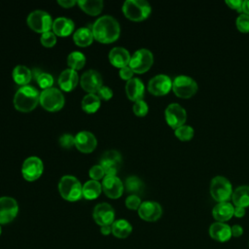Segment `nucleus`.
Wrapping results in <instances>:
<instances>
[{
	"instance_id": "nucleus-1",
	"label": "nucleus",
	"mask_w": 249,
	"mask_h": 249,
	"mask_svg": "<svg viewBox=\"0 0 249 249\" xmlns=\"http://www.w3.org/2000/svg\"><path fill=\"white\" fill-rule=\"evenodd\" d=\"M93 38L101 43H112L116 41L121 33L118 20L112 16L106 15L98 18L91 26Z\"/></svg>"
},
{
	"instance_id": "nucleus-2",
	"label": "nucleus",
	"mask_w": 249,
	"mask_h": 249,
	"mask_svg": "<svg viewBox=\"0 0 249 249\" xmlns=\"http://www.w3.org/2000/svg\"><path fill=\"white\" fill-rule=\"evenodd\" d=\"M39 99L40 93L34 87L22 86L17 90L14 96V105L18 111L29 112L35 109Z\"/></svg>"
},
{
	"instance_id": "nucleus-3",
	"label": "nucleus",
	"mask_w": 249,
	"mask_h": 249,
	"mask_svg": "<svg viewBox=\"0 0 249 249\" xmlns=\"http://www.w3.org/2000/svg\"><path fill=\"white\" fill-rule=\"evenodd\" d=\"M83 186L80 181L72 175H64L58 183V191L61 196L68 201L79 200L83 196Z\"/></svg>"
},
{
	"instance_id": "nucleus-4",
	"label": "nucleus",
	"mask_w": 249,
	"mask_h": 249,
	"mask_svg": "<svg viewBox=\"0 0 249 249\" xmlns=\"http://www.w3.org/2000/svg\"><path fill=\"white\" fill-rule=\"evenodd\" d=\"M151 10V5L145 0H126L123 5L124 16L134 21H140L147 18Z\"/></svg>"
},
{
	"instance_id": "nucleus-5",
	"label": "nucleus",
	"mask_w": 249,
	"mask_h": 249,
	"mask_svg": "<svg viewBox=\"0 0 249 249\" xmlns=\"http://www.w3.org/2000/svg\"><path fill=\"white\" fill-rule=\"evenodd\" d=\"M210 195L218 202H227L232 196L231 182L224 176H215L210 182Z\"/></svg>"
},
{
	"instance_id": "nucleus-6",
	"label": "nucleus",
	"mask_w": 249,
	"mask_h": 249,
	"mask_svg": "<svg viewBox=\"0 0 249 249\" xmlns=\"http://www.w3.org/2000/svg\"><path fill=\"white\" fill-rule=\"evenodd\" d=\"M64 95L56 88H50L44 89L40 93L39 102L44 109L47 111L54 112L60 110L64 105Z\"/></svg>"
},
{
	"instance_id": "nucleus-7",
	"label": "nucleus",
	"mask_w": 249,
	"mask_h": 249,
	"mask_svg": "<svg viewBox=\"0 0 249 249\" xmlns=\"http://www.w3.org/2000/svg\"><path fill=\"white\" fill-rule=\"evenodd\" d=\"M172 90L178 97L189 98L197 91V84L189 76L179 75L172 81Z\"/></svg>"
},
{
	"instance_id": "nucleus-8",
	"label": "nucleus",
	"mask_w": 249,
	"mask_h": 249,
	"mask_svg": "<svg viewBox=\"0 0 249 249\" xmlns=\"http://www.w3.org/2000/svg\"><path fill=\"white\" fill-rule=\"evenodd\" d=\"M26 21L32 30L42 34L50 31L51 27L53 26L51 15L42 10H35L31 12L27 17Z\"/></svg>"
},
{
	"instance_id": "nucleus-9",
	"label": "nucleus",
	"mask_w": 249,
	"mask_h": 249,
	"mask_svg": "<svg viewBox=\"0 0 249 249\" xmlns=\"http://www.w3.org/2000/svg\"><path fill=\"white\" fill-rule=\"evenodd\" d=\"M153 62L154 56L152 52L147 49H140L132 54L128 66L134 73H144L151 68Z\"/></svg>"
},
{
	"instance_id": "nucleus-10",
	"label": "nucleus",
	"mask_w": 249,
	"mask_h": 249,
	"mask_svg": "<svg viewBox=\"0 0 249 249\" xmlns=\"http://www.w3.org/2000/svg\"><path fill=\"white\" fill-rule=\"evenodd\" d=\"M164 116L167 124L174 129L184 125L187 120L186 110L178 103L169 104L164 111Z\"/></svg>"
},
{
	"instance_id": "nucleus-11",
	"label": "nucleus",
	"mask_w": 249,
	"mask_h": 249,
	"mask_svg": "<svg viewBox=\"0 0 249 249\" xmlns=\"http://www.w3.org/2000/svg\"><path fill=\"white\" fill-rule=\"evenodd\" d=\"M44 170L43 161L40 158L32 156L27 158L21 166V173L25 180L34 181L38 179Z\"/></svg>"
},
{
	"instance_id": "nucleus-12",
	"label": "nucleus",
	"mask_w": 249,
	"mask_h": 249,
	"mask_svg": "<svg viewBox=\"0 0 249 249\" xmlns=\"http://www.w3.org/2000/svg\"><path fill=\"white\" fill-rule=\"evenodd\" d=\"M92 217L95 223L101 227L111 226L115 221V211L109 203L101 202L94 206Z\"/></svg>"
},
{
	"instance_id": "nucleus-13",
	"label": "nucleus",
	"mask_w": 249,
	"mask_h": 249,
	"mask_svg": "<svg viewBox=\"0 0 249 249\" xmlns=\"http://www.w3.org/2000/svg\"><path fill=\"white\" fill-rule=\"evenodd\" d=\"M18 205L15 198L10 196L0 197V224L12 222L18 215Z\"/></svg>"
},
{
	"instance_id": "nucleus-14",
	"label": "nucleus",
	"mask_w": 249,
	"mask_h": 249,
	"mask_svg": "<svg viewBox=\"0 0 249 249\" xmlns=\"http://www.w3.org/2000/svg\"><path fill=\"white\" fill-rule=\"evenodd\" d=\"M122 163V156L116 150L105 152L100 160V165L103 167L106 175H116Z\"/></svg>"
},
{
	"instance_id": "nucleus-15",
	"label": "nucleus",
	"mask_w": 249,
	"mask_h": 249,
	"mask_svg": "<svg viewBox=\"0 0 249 249\" xmlns=\"http://www.w3.org/2000/svg\"><path fill=\"white\" fill-rule=\"evenodd\" d=\"M171 89L172 81L164 74L156 75L148 83V90L154 95H165Z\"/></svg>"
},
{
	"instance_id": "nucleus-16",
	"label": "nucleus",
	"mask_w": 249,
	"mask_h": 249,
	"mask_svg": "<svg viewBox=\"0 0 249 249\" xmlns=\"http://www.w3.org/2000/svg\"><path fill=\"white\" fill-rule=\"evenodd\" d=\"M81 87L89 93L97 92L102 87V77L96 70L90 69L83 73L80 80Z\"/></svg>"
},
{
	"instance_id": "nucleus-17",
	"label": "nucleus",
	"mask_w": 249,
	"mask_h": 249,
	"mask_svg": "<svg viewBox=\"0 0 249 249\" xmlns=\"http://www.w3.org/2000/svg\"><path fill=\"white\" fill-rule=\"evenodd\" d=\"M101 187L105 195L111 198L120 197L124 188L122 180L116 175H106L102 180Z\"/></svg>"
},
{
	"instance_id": "nucleus-18",
	"label": "nucleus",
	"mask_w": 249,
	"mask_h": 249,
	"mask_svg": "<svg viewBox=\"0 0 249 249\" xmlns=\"http://www.w3.org/2000/svg\"><path fill=\"white\" fill-rule=\"evenodd\" d=\"M162 214L161 206L152 200H147L141 203L140 207L138 208V215L139 217L147 222H155L160 218Z\"/></svg>"
},
{
	"instance_id": "nucleus-19",
	"label": "nucleus",
	"mask_w": 249,
	"mask_h": 249,
	"mask_svg": "<svg viewBox=\"0 0 249 249\" xmlns=\"http://www.w3.org/2000/svg\"><path fill=\"white\" fill-rule=\"evenodd\" d=\"M75 146L76 148L83 153H90L92 152L97 145V140L95 136L87 130H83L78 132L75 135Z\"/></svg>"
},
{
	"instance_id": "nucleus-20",
	"label": "nucleus",
	"mask_w": 249,
	"mask_h": 249,
	"mask_svg": "<svg viewBox=\"0 0 249 249\" xmlns=\"http://www.w3.org/2000/svg\"><path fill=\"white\" fill-rule=\"evenodd\" d=\"M125 92L127 97L131 101L136 102L138 100H141L145 92L143 82L139 78H131L130 80L126 81Z\"/></svg>"
},
{
	"instance_id": "nucleus-21",
	"label": "nucleus",
	"mask_w": 249,
	"mask_h": 249,
	"mask_svg": "<svg viewBox=\"0 0 249 249\" xmlns=\"http://www.w3.org/2000/svg\"><path fill=\"white\" fill-rule=\"evenodd\" d=\"M130 57L129 52L123 47H115L111 49L109 53V60L111 64L119 68L127 66L129 64Z\"/></svg>"
},
{
	"instance_id": "nucleus-22",
	"label": "nucleus",
	"mask_w": 249,
	"mask_h": 249,
	"mask_svg": "<svg viewBox=\"0 0 249 249\" xmlns=\"http://www.w3.org/2000/svg\"><path fill=\"white\" fill-rule=\"evenodd\" d=\"M209 234L214 240L225 242L231 237V229L226 223L215 222L209 227Z\"/></svg>"
},
{
	"instance_id": "nucleus-23",
	"label": "nucleus",
	"mask_w": 249,
	"mask_h": 249,
	"mask_svg": "<svg viewBox=\"0 0 249 249\" xmlns=\"http://www.w3.org/2000/svg\"><path fill=\"white\" fill-rule=\"evenodd\" d=\"M78 82H79L78 73L71 68H67L63 70L58 77V85L60 89L65 91H71L73 89H75Z\"/></svg>"
},
{
	"instance_id": "nucleus-24",
	"label": "nucleus",
	"mask_w": 249,
	"mask_h": 249,
	"mask_svg": "<svg viewBox=\"0 0 249 249\" xmlns=\"http://www.w3.org/2000/svg\"><path fill=\"white\" fill-rule=\"evenodd\" d=\"M234 207L230 202H218L212 210V215L217 222H226L233 216Z\"/></svg>"
},
{
	"instance_id": "nucleus-25",
	"label": "nucleus",
	"mask_w": 249,
	"mask_h": 249,
	"mask_svg": "<svg viewBox=\"0 0 249 249\" xmlns=\"http://www.w3.org/2000/svg\"><path fill=\"white\" fill-rule=\"evenodd\" d=\"M53 31L58 36H67L72 33L74 29V21L68 18H57L53 21Z\"/></svg>"
},
{
	"instance_id": "nucleus-26",
	"label": "nucleus",
	"mask_w": 249,
	"mask_h": 249,
	"mask_svg": "<svg viewBox=\"0 0 249 249\" xmlns=\"http://www.w3.org/2000/svg\"><path fill=\"white\" fill-rule=\"evenodd\" d=\"M232 202L235 206L247 207L249 206V186H239L233 192L231 196Z\"/></svg>"
},
{
	"instance_id": "nucleus-27",
	"label": "nucleus",
	"mask_w": 249,
	"mask_h": 249,
	"mask_svg": "<svg viewBox=\"0 0 249 249\" xmlns=\"http://www.w3.org/2000/svg\"><path fill=\"white\" fill-rule=\"evenodd\" d=\"M111 229H112V233L117 238H125L132 231V227L130 223L124 219L114 221L113 224L111 225Z\"/></svg>"
},
{
	"instance_id": "nucleus-28",
	"label": "nucleus",
	"mask_w": 249,
	"mask_h": 249,
	"mask_svg": "<svg viewBox=\"0 0 249 249\" xmlns=\"http://www.w3.org/2000/svg\"><path fill=\"white\" fill-rule=\"evenodd\" d=\"M93 34L90 28L81 27L74 32L73 40L76 45L80 47H87L90 45L93 41Z\"/></svg>"
},
{
	"instance_id": "nucleus-29",
	"label": "nucleus",
	"mask_w": 249,
	"mask_h": 249,
	"mask_svg": "<svg viewBox=\"0 0 249 249\" xmlns=\"http://www.w3.org/2000/svg\"><path fill=\"white\" fill-rule=\"evenodd\" d=\"M13 78L17 84L27 86V84L31 81L32 72L24 65H17L13 70Z\"/></svg>"
},
{
	"instance_id": "nucleus-30",
	"label": "nucleus",
	"mask_w": 249,
	"mask_h": 249,
	"mask_svg": "<svg viewBox=\"0 0 249 249\" xmlns=\"http://www.w3.org/2000/svg\"><path fill=\"white\" fill-rule=\"evenodd\" d=\"M102 191L101 184L95 180H89L83 185L82 193L83 196L87 199H94L96 198Z\"/></svg>"
},
{
	"instance_id": "nucleus-31",
	"label": "nucleus",
	"mask_w": 249,
	"mask_h": 249,
	"mask_svg": "<svg viewBox=\"0 0 249 249\" xmlns=\"http://www.w3.org/2000/svg\"><path fill=\"white\" fill-rule=\"evenodd\" d=\"M77 3L83 11L91 16H97L103 9L102 0H79Z\"/></svg>"
},
{
	"instance_id": "nucleus-32",
	"label": "nucleus",
	"mask_w": 249,
	"mask_h": 249,
	"mask_svg": "<svg viewBox=\"0 0 249 249\" xmlns=\"http://www.w3.org/2000/svg\"><path fill=\"white\" fill-rule=\"evenodd\" d=\"M100 107V98L97 94L88 93L82 100V109L87 113H94Z\"/></svg>"
},
{
	"instance_id": "nucleus-33",
	"label": "nucleus",
	"mask_w": 249,
	"mask_h": 249,
	"mask_svg": "<svg viewBox=\"0 0 249 249\" xmlns=\"http://www.w3.org/2000/svg\"><path fill=\"white\" fill-rule=\"evenodd\" d=\"M124 188L127 192L131 193L132 195H136L142 193L144 189V184L142 180L137 176H129L125 179Z\"/></svg>"
},
{
	"instance_id": "nucleus-34",
	"label": "nucleus",
	"mask_w": 249,
	"mask_h": 249,
	"mask_svg": "<svg viewBox=\"0 0 249 249\" xmlns=\"http://www.w3.org/2000/svg\"><path fill=\"white\" fill-rule=\"evenodd\" d=\"M67 63L73 70H78L84 67L86 63V56L83 53L75 51L69 53L67 56Z\"/></svg>"
},
{
	"instance_id": "nucleus-35",
	"label": "nucleus",
	"mask_w": 249,
	"mask_h": 249,
	"mask_svg": "<svg viewBox=\"0 0 249 249\" xmlns=\"http://www.w3.org/2000/svg\"><path fill=\"white\" fill-rule=\"evenodd\" d=\"M174 133H175V136L179 140H181V141H189V140H191L194 137L195 130H194V128L191 125L184 124V125L176 128Z\"/></svg>"
},
{
	"instance_id": "nucleus-36",
	"label": "nucleus",
	"mask_w": 249,
	"mask_h": 249,
	"mask_svg": "<svg viewBox=\"0 0 249 249\" xmlns=\"http://www.w3.org/2000/svg\"><path fill=\"white\" fill-rule=\"evenodd\" d=\"M36 81L38 83V85L40 86V88L47 89L52 88L53 84V78L51 74L49 73H45V72H41L38 77L36 78Z\"/></svg>"
},
{
	"instance_id": "nucleus-37",
	"label": "nucleus",
	"mask_w": 249,
	"mask_h": 249,
	"mask_svg": "<svg viewBox=\"0 0 249 249\" xmlns=\"http://www.w3.org/2000/svg\"><path fill=\"white\" fill-rule=\"evenodd\" d=\"M236 27L242 33H249V16L241 13L236 18Z\"/></svg>"
},
{
	"instance_id": "nucleus-38",
	"label": "nucleus",
	"mask_w": 249,
	"mask_h": 249,
	"mask_svg": "<svg viewBox=\"0 0 249 249\" xmlns=\"http://www.w3.org/2000/svg\"><path fill=\"white\" fill-rule=\"evenodd\" d=\"M40 41H41V44L44 47L52 48L56 43V37H55V34L53 32L48 31V32H45L41 35Z\"/></svg>"
},
{
	"instance_id": "nucleus-39",
	"label": "nucleus",
	"mask_w": 249,
	"mask_h": 249,
	"mask_svg": "<svg viewBox=\"0 0 249 249\" xmlns=\"http://www.w3.org/2000/svg\"><path fill=\"white\" fill-rule=\"evenodd\" d=\"M148 104L143 100H138L133 104V113L138 117H144L148 113Z\"/></svg>"
},
{
	"instance_id": "nucleus-40",
	"label": "nucleus",
	"mask_w": 249,
	"mask_h": 249,
	"mask_svg": "<svg viewBox=\"0 0 249 249\" xmlns=\"http://www.w3.org/2000/svg\"><path fill=\"white\" fill-rule=\"evenodd\" d=\"M141 203L140 197L136 195H130L125 198V206L131 210H138Z\"/></svg>"
},
{
	"instance_id": "nucleus-41",
	"label": "nucleus",
	"mask_w": 249,
	"mask_h": 249,
	"mask_svg": "<svg viewBox=\"0 0 249 249\" xmlns=\"http://www.w3.org/2000/svg\"><path fill=\"white\" fill-rule=\"evenodd\" d=\"M89 174L91 180L98 181L99 179H101V178L104 177L105 172H104L103 167H102L100 164H95V165H93V166L89 169Z\"/></svg>"
},
{
	"instance_id": "nucleus-42",
	"label": "nucleus",
	"mask_w": 249,
	"mask_h": 249,
	"mask_svg": "<svg viewBox=\"0 0 249 249\" xmlns=\"http://www.w3.org/2000/svg\"><path fill=\"white\" fill-rule=\"evenodd\" d=\"M75 137L73 135H71L70 133H64L60 136L59 138V144L63 147V148H71L73 145H75L74 142Z\"/></svg>"
},
{
	"instance_id": "nucleus-43",
	"label": "nucleus",
	"mask_w": 249,
	"mask_h": 249,
	"mask_svg": "<svg viewBox=\"0 0 249 249\" xmlns=\"http://www.w3.org/2000/svg\"><path fill=\"white\" fill-rule=\"evenodd\" d=\"M97 96L99 98L109 100L113 96V90L107 86H102L97 91Z\"/></svg>"
},
{
	"instance_id": "nucleus-44",
	"label": "nucleus",
	"mask_w": 249,
	"mask_h": 249,
	"mask_svg": "<svg viewBox=\"0 0 249 249\" xmlns=\"http://www.w3.org/2000/svg\"><path fill=\"white\" fill-rule=\"evenodd\" d=\"M133 71H132V69L127 65V66H124V67H123V68H121L120 69V72H119V74H120V77L123 79V80H126V81H128V80H130L131 78H132V76H133Z\"/></svg>"
},
{
	"instance_id": "nucleus-45",
	"label": "nucleus",
	"mask_w": 249,
	"mask_h": 249,
	"mask_svg": "<svg viewBox=\"0 0 249 249\" xmlns=\"http://www.w3.org/2000/svg\"><path fill=\"white\" fill-rule=\"evenodd\" d=\"M225 3L229 6V8L235 10L239 13L242 12V5H243L242 0H226Z\"/></svg>"
},
{
	"instance_id": "nucleus-46",
	"label": "nucleus",
	"mask_w": 249,
	"mask_h": 249,
	"mask_svg": "<svg viewBox=\"0 0 249 249\" xmlns=\"http://www.w3.org/2000/svg\"><path fill=\"white\" fill-rule=\"evenodd\" d=\"M231 236L239 237L243 233V229L239 225H233L232 227H231Z\"/></svg>"
},
{
	"instance_id": "nucleus-47",
	"label": "nucleus",
	"mask_w": 249,
	"mask_h": 249,
	"mask_svg": "<svg viewBox=\"0 0 249 249\" xmlns=\"http://www.w3.org/2000/svg\"><path fill=\"white\" fill-rule=\"evenodd\" d=\"M58 5L62 6L63 8H70L76 4V1L74 0H57Z\"/></svg>"
},
{
	"instance_id": "nucleus-48",
	"label": "nucleus",
	"mask_w": 249,
	"mask_h": 249,
	"mask_svg": "<svg viewBox=\"0 0 249 249\" xmlns=\"http://www.w3.org/2000/svg\"><path fill=\"white\" fill-rule=\"evenodd\" d=\"M245 215V208L243 207H239V206H235L234 210H233V216L237 217V218H241Z\"/></svg>"
},
{
	"instance_id": "nucleus-49",
	"label": "nucleus",
	"mask_w": 249,
	"mask_h": 249,
	"mask_svg": "<svg viewBox=\"0 0 249 249\" xmlns=\"http://www.w3.org/2000/svg\"><path fill=\"white\" fill-rule=\"evenodd\" d=\"M100 231H101V233H102V234H105V235H107V234H109V233L112 232L111 226H103V227H101Z\"/></svg>"
},
{
	"instance_id": "nucleus-50",
	"label": "nucleus",
	"mask_w": 249,
	"mask_h": 249,
	"mask_svg": "<svg viewBox=\"0 0 249 249\" xmlns=\"http://www.w3.org/2000/svg\"><path fill=\"white\" fill-rule=\"evenodd\" d=\"M242 13L246 14L249 16V0H245L243 1V5H242Z\"/></svg>"
},
{
	"instance_id": "nucleus-51",
	"label": "nucleus",
	"mask_w": 249,
	"mask_h": 249,
	"mask_svg": "<svg viewBox=\"0 0 249 249\" xmlns=\"http://www.w3.org/2000/svg\"><path fill=\"white\" fill-rule=\"evenodd\" d=\"M0 234H1V227H0Z\"/></svg>"
}]
</instances>
